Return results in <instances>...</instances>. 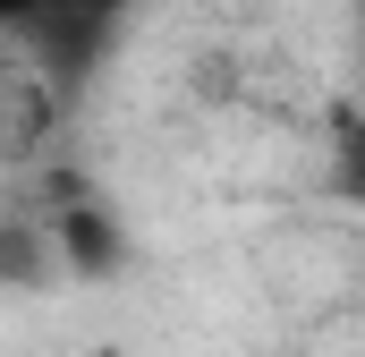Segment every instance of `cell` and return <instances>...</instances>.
<instances>
[{"instance_id":"1","label":"cell","mask_w":365,"mask_h":357,"mask_svg":"<svg viewBox=\"0 0 365 357\" xmlns=\"http://www.w3.org/2000/svg\"><path fill=\"white\" fill-rule=\"evenodd\" d=\"M136 0H0V34H17L51 77H86L110 60V34Z\"/></svg>"},{"instance_id":"2","label":"cell","mask_w":365,"mask_h":357,"mask_svg":"<svg viewBox=\"0 0 365 357\" xmlns=\"http://www.w3.org/2000/svg\"><path fill=\"white\" fill-rule=\"evenodd\" d=\"M51 256H60V272H119V221L102 204H68L51 221Z\"/></svg>"},{"instance_id":"3","label":"cell","mask_w":365,"mask_h":357,"mask_svg":"<svg viewBox=\"0 0 365 357\" xmlns=\"http://www.w3.org/2000/svg\"><path fill=\"white\" fill-rule=\"evenodd\" d=\"M340 187H349V196L365 204V119L349 128V136H340Z\"/></svg>"},{"instance_id":"4","label":"cell","mask_w":365,"mask_h":357,"mask_svg":"<svg viewBox=\"0 0 365 357\" xmlns=\"http://www.w3.org/2000/svg\"><path fill=\"white\" fill-rule=\"evenodd\" d=\"M0 145H9V111H0Z\"/></svg>"}]
</instances>
